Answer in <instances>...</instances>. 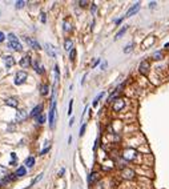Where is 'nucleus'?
Masks as SVG:
<instances>
[{
    "mask_svg": "<svg viewBox=\"0 0 169 189\" xmlns=\"http://www.w3.org/2000/svg\"><path fill=\"white\" fill-rule=\"evenodd\" d=\"M8 40H10V44H8V45H10V48L17 51V52H20V51L23 49L22 44H20V41L17 40V38H16L13 33H10V35H8Z\"/></svg>",
    "mask_w": 169,
    "mask_h": 189,
    "instance_id": "1",
    "label": "nucleus"
},
{
    "mask_svg": "<svg viewBox=\"0 0 169 189\" xmlns=\"http://www.w3.org/2000/svg\"><path fill=\"white\" fill-rule=\"evenodd\" d=\"M55 117H56V100H55V96H53L52 104H51V110H49V126L51 128L55 126Z\"/></svg>",
    "mask_w": 169,
    "mask_h": 189,
    "instance_id": "2",
    "label": "nucleus"
},
{
    "mask_svg": "<svg viewBox=\"0 0 169 189\" xmlns=\"http://www.w3.org/2000/svg\"><path fill=\"white\" fill-rule=\"evenodd\" d=\"M27 79H28L27 72H24V71H19V72L16 73V76H15V84L16 85H22V84H24Z\"/></svg>",
    "mask_w": 169,
    "mask_h": 189,
    "instance_id": "3",
    "label": "nucleus"
},
{
    "mask_svg": "<svg viewBox=\"0 0 169 189\" xmlns=\"http://www.w3.org/2000/svg\"><path fill=\"white\" fill-rule=\"evenodd\" d=\"M24 41L29 45V47L32 48V49H40V44H39V41L36 40V39H33V38H27V36H24Z\"/></svg>",
    "mask_w": 169,
    "mask_h": 189,
    "instance_id": "4",
    "label": "nucleus"
},
{
    "mask_svg": "<svg viewBox=\"0 0 169 189\" xmlns=\"http://www.w3.org/2000/svg\"><path fill=\"white\" fill-rule=\"evenodd\" d=\"M124 107H125V101L122 99H117V100L113 101V110L115 112H120Z\"/></svg>",
    "mask_w": 169,
    "mask_h": 189,
    "instance_id": "5",
    "label": "nucleus"
},
{
    "mask_svg": "<svg viewBox=\"0 0 169 189\" xmlns=\"http://www.w3.org/2000/svg\"><path fill=\"white\" fill-rule=\"evenodd\" d=\"M138 10H140V3H135L133 6L129 8L128 11H127V13H125V17H131V16H133L135 13H137L138 12Z\"/></svg>",
    "mask_w": 169,
    "mask_h": 189,
    "instance_id": "6",
    "label": "nucleus"
},
{
    "mask_svg": "<svg viewBox=\"0 0 169 189\" xmlns=\"http://www.w3.org/2000/svg\"><path fill=\"white\" fill-rule=\"evenodd\" d=\"M27 117H28V112L25 109H20V110H17V113H16V121H17V123L24 121Z\"/></svg>",
    "mask_w": 169,
    "mask_h": 189,
    "instance_id": "7",
    "label": "nucleus"
},
{
    "mask_svg": "<svg viewBox=\"0 0 169 189\" xmlns=\"http://www.w3.org/2000/svg\"><path fill=\"white\" fill-rule=\"evenodd\" d=\"M149 69H150V64L148 63V61H141L140 67H138V71H140V73H143V75H147Z\"/></svg>",
    "mask_w": 169,
    "mask_h": 189,
    "instance_id": "8",
    "label": "nucleus"
},
{
    "mask_svg": "<svg viewBox=\"0 0 169 189\" xmlns=\"http://www.w3.org/2000/svg\"><path fill=\"white\" fill-rule=\"evenodd\" d=\"M122 156H124V158H125V160L131 161V160H133V158L136 157V151H135V149H125Z\"/></svg>",
    "mask_w": 169,
    "mask_h": 189,
    "instance_id": "9",
    "label": "nucleus"
},
{
    "mask_svg": "<svg viewBox=\"0 0 169 189\" xmlns=\"http://www.w3.org/2000/svg\"><path fill=\"white\" fill-rule=\"evenodd\" d=\"M6 105H8V107H12V108H17V105H19V100L16 97H8L6 99Z\"/></svg>",
    "mask_w": 169,
    "mask_h": 189,
    "instance_id": "10",
    "label": "nucleus"
},
{
    "mask_svg": "<svg viewBox=\"0 0 169 189\" xmlns=\"http://www.w3.org/2000/svg\"><path fill=\"white\" fill-rule=\"evenodd\" d=\"M121 174H122V177L127 179V180H132L133 177H135V172H133L132 169H129V168H125V169L122 170Z\"/></svg>",
    "mask_w": 169,
    "mask_h": 189,
    "instance_id": "11",
    "label": "nucleus"
},
{
    "mask_svg": "<svg viewBox=\"0 0 169 189\" xmlns=\"http://www.w3.org/2000/svg\"><path fill=\"white\" fill-rule=\"evenodd\" d=\"M41 110H43V105H36V107L33 108V109L31 110V113H29V116L31 117H38L41 115Z\"/></svg>",
    "mask_w": 169,
    "mask_h": 189,
    "instance_id": "12",
    "label": "nucleus"
},
{
    "mask_svg": "<svg viewBox=\"0 0 169 189\" xmlns=\"http://www.w3.org/2000/svg\"><path fill=\"white\" fill-rule=\"evenodd\" d=\"M20 65L23 67V68H28L29 65H31V57L27 55V56H24L22 60H20Z\"/></svg>",
    "mask_w": 169,
    "mask_h": 189,
    "instance_id": "13",
    "label": "nucleus"
},
{
    "mask_svg": "<svg viewBox=\"0 0 169 189\" xmlns=\"http://www.w3.org/2000/svg\"><path fill=\"white\" fill-rule=\"evenodd\" d=\"M4 64H6L7 68H11V67L15 65V59L12 56H6L4 57Z\"/></svg>",
    "mask_w": 169,
    "mask_h": 189,
    "instance_id": "14",
    "label": "nucleus"
},
{
    "mask_svg": "<svg viewBox=\"0 0 169 189\" xmlns=\"http://www.w3.org/2000/svg\"><path fill=\"white\" fill-rule=\"evenodd\" d=\"M64 49L68 51V52H71L73 49V41L71 39H65V41H64Z\"/></svg>",
    "mask_w": 169,
    "mask_h": 189,
    "instance_id": "15",
    "label": "nucleus"
},
{
    "mask_svg": "<svg viewBox=\"0 0 169 189\" xmlns=\"http://www.w3.org/2000/svg\"><path fill=\"white\" fill-rule=\"evenodd\" d=\"M44 47H45V49H47V54L49 55L51 57H56V52L53 51V47H52V45L48 44V43H47V44L44 45Z\"/></svg>",
    "mask_w": 169,
    "mask_h": 189,
    "instance_id": "16",
    "label": "nucleus"
},
{
    "mask_svg": "<svg viewBox=\"0 0 169 189\" xmlns=\"http://www.w3.org/2000/svg\"><path fill=\"white\" fill-rule=\"evenodd\" d=\"M32 65H33L35 71H36V72H38V73H43V72H44V68L40 65V63H39V60H35Z\"/></svg>",
    "mask_w": 169,
    "mask_h": 189,
    "instance_id": "17",
    "label": "nucleus"
},
{
    "mask_svg": "<svg viewBox=\"0 0 169 189\" xmlns=\"http://www.w3.org/2000/svg\"><path fill=\"white\" fill-rule=\"evenodd\" d=\"M48 92H49V87H48L47 84H43V85H41V87H40V93L43 94V96H47Z\"/></svg>",
    "mask_w": 169,
    "mask_h": 189,
    "instance_id": "18",
    "label": "nucleus"
},
{
    "mask_svg": "<svg viewBox=\"0 0 169 189\" xmlns=\"http://www.w3.org/2000/svg\"><path fill=\"white\" fill-rule=\"evenodd\" d=\"M127 29H128V27H127V25H124V27H121V29H120V31L116 33V39H120V38H121V36H122V35H124V33H125V32H127Z\"/></svg>",
    "mask_w": 169,
    "mask_h": 189,
    "instance_id": "19",
    "label": "nucleus"
},
{
    "mask_svg": "<svg viewBox=\"0 0 169 189\" xmlns=\"http://www.w3.org/2000/svg\"><path fill=\"white\" fill-rule=\"evenodd\" d=\"M33 165H35V158L33 157H28L27 160H25V167L32 168Z\"/></svg>",
    "mask_w": 169,
    "mask_h": 189,
    "instance_id": "20",
    "label": "nucleus"
},
{
    "mask_svg": "<svg viewBox=\"0 0 169 189\" xmlns=\"http://www.w3.org/2000/svg\"><path fill=\"white\" fill-rule=\"evenodd\" d=\"M120 89H121V87H119V88H117L116 91H115V93H112V94L109 96V97H108V101H109V103H112V100H115V97H116L117 94L120 93Z\"/></svg>",
    "mask_w": 169,
    "mask_h": 189,
    "instance_id": "21",
    "label": "nucleus"
},
{
    "mask_svg": "<svg viewBox=\"0 0 169 189\" xmlns=\"http://www.w3.org/2000/svg\"><path fill=\"white\" fill-rule=\"evenodd\" d=\"M16 174H17V177H20V176H25V168H24V167L17 168V170H16Z\"/></svg>",
    "mask_w": 169,
    "mask_h": 189,
    "instance_id": "22",
    "label": "nucleus"
},
{
    "mask_svg": "<svg viewBox=\"0 0 169 189\" xmlns=\"http://www.w3.org/2000/svg\"><path fill=\"white\" fill-rule=\"evenodd\" d=\"M41 179H43V173H40V174H39V176H36V177H35V179L32 180V183H31V185H29V186H33L35 184H36V183H39V181H40Z\"/></svg>",
    "mask_w": 169,
    "mask_h": 189,
    "instance_id": "23",
    "label": "nucleus"
},
{
    "mask_svg": "<svg viewBox=\"0 0 169 189\" xmlns=\"http://www.w3.org/2000/svg\"><path fill=\"white\" fill-rule=\"evenodd\" d=\"M104 96V92H101L99 96H96V99L93 100V107H97V104H99V101H100V99Z\"/></svg>",
    "mask_w": 169,
    "mask_h": 189,
    "instance_id": "24",
    "label": "nucleus"
},
{
    "mask_svg": "<svg viewBox=\"0 0 169 189\" xmlns=\"http://www.w3.org/2000/svg\"><path fill=\"white\" fill-rule=\"evenodd\" d=\"M36 123L44 124V123H45V116H44V115H40V116H38V117H36Z\"/></svg>",
    "mask_w": 169,
    "mask_h": 189,
    "instance_id": "25",
    "label": "nucleus"
},
{
    "mask_svg": "<svg viewBox=\"0 0 169 189\" xmlns=\"http://www.w3.org/2000/svg\"><path fill=\"white\" fill-rule=\"evenodd\" d=\"M153 59L154 60H161V59H163V54H161L160 51H159V52H154V54H153Z\"/></svg>",
    "mask_w": 169,
    "mask_h": 189,
    "instance_id": "26",
    "label": "nucleus"
},
{
    "mask_svg": "<svg viewBox=\"0 0 169 189\" xmlns=\"http://www.w3.org/2000/svg\"><path fill=\"white\" fill-rule=\"evenodd\" d=\"M71 29H72V28H71V24H69L68 22H64V31H65V32H69Z\"/></svg>",
    "mask_w": 169,
    "mask_h": 189,
    "instance_id": "27",
    "label": "nucleus"
},
{
    "mask_svg": "<svg viewBox=\"0 0 169 189\" xmlns=\"http://www.w3.org/2000/svg\"><path fill=\"white\" fill-rule=\"evenodd\" d=\"M59 67H57V65H55V77H56V80H55V81H59Z\"/></svg>",
    "mask_w": 169,
    "mask_h": 189,
    "instance_id": "28",
    "label": "nucleus"
},
{
    "mask_svg": "<svg viewBox=\"0 0 169 189\" xmlns=\"http://www.w3.org/2000/svg\"><path fill=\"white\" fill-rule=\"evenodd\" d=\"M24 6H25V1H23V0H20V1H16V8H23Z\"/></svg>",
    "mask_w": 169,
    "mask_h": 189,
    "instance_id": "29",
    "label": "nucleus"
},
{
    "mask_svg": "<svg viewBox=\"0 0 169 189\" xmlns=\"http://www.w3.org/2000/svg\"><path fill=\"white\" fill-rule=\"evenodd\" d=\"M132 48H133V44H128L125 48H124V52H125V54H128V52H131V51H132Z\"/></svg>",
    "mask_w": 169,
    "mask_h": 189,
    "instance_id": "30",
    "label": "nucleus"
},
{
    "mask_svg": "<svg viewBox=\"0 0 169 189\" xmlns=\"http://www.w3.org/2000/svg\"><path fill=\"white\" fill-rule=\"evenodd\" d=\"M75 56H76V49L73 48V49L71 51V54H69V59H71V60H75Z\"/></svg>",
    "mask_w": 169,
    "mask_h": 189,
    "instance_id": "31",
    "label": "nucleus"
},
{
    "mask_svg": "<svg viewBox=\"0 0 169 189\" xmlns=\"http://www.w3.org/2000/svg\"><path fill=\"white\" fill-rule=\"evenodd\" d=\"M95 179H96V173H91V174H89V177H88V181H89V184H91L92 181H95Z\"/></svg>",
    "mask_w": 169,
    "mask_h": 189,
    "instance_id": "32",
    "label": "nucleus"
},
{
    "mask_svg": "<svg viewBox=\"0 0 169 189\" xmlns=\"http://www.w3.org/2000/svg\"><path fill=\"white\" fill-rule=\"evenodd\" d=\"M72 107H73V100L69 101V107H68V115L71 116V113H72Z\"/></svg>",
    "mask_w": 169,
    "mask_h": 189,
    "instance_id": "33",
    "label": "nucleus"
},
{
    "mask_svg": "<svg viewBox=\"0 0 169 189\" xmlns=\"http://www.w3.org/2000/svg\"><path fill=\"white\" fill-rule=\"evenodd\" d=\"M11 157H12V160H11L10 164H11V165H13V164L16 163V153H11Z\"/></svg>",
    "mask_w": 169,
    "mask_h": 189,
    "instance_id": "34",
    "label": "nucleus"
},
{
    "mask_svg": "<svg viewBox=\"0 0 169 189\" xmlns=\"http://www.w3.org/2000/svg\"><path fill=\"white\" fill-rule=\"evenodd\" d=\"M6 173H7V169L0 165V176H3V174H6Z\"/></svg>",
    "mask_w": 169,
    "mask_h": 189,
    "instance_id": "35",
    "label": "nucleus"
},
{
    "mask_svg": "<svg viewBox=\"0 0 169 189\" xmlns=\"http://www.w3.org/2000/svg\"><path fill=\"white\" fill-rule=\"evenodd\" d=\"M49 149H51V145H48L47 148H44L43 151L40 152V154H44V153H47V152H49Z\"/></svg>",
    "mask_w": 169,
    "mask_h": 189,
    "instance_id": "36",
    "label": "nucleus"
},
{
    "mask_svg": "<svg viewBox=\"0 0 169 189\" xmlns=\"http://www.w3.org/2000/svg\"><path fill=\"white\" fill-rule=\"evenodd\" d=\"M85 126H87V125H85V124H83V126L80 128V136L84 135V132H85Z\"/></svg>",
    "mask_w": 169,
    "mask_h": 189,
    "instance_id": "37",
    "label": "nucleus"
},
{
    "mask_svg": "<svg viewBox=\"0 0 169 189\" xmlns=\"http://www.w3.org/2000/svg\"><path fill=\"white\" fill-rule=\"evenodd\" d=\"M4 39H6L4 33H3V32H0V43H1V41H4Z\"/></svg>",
    "mask_w": 169,
    "mask_h": 189,
    "instance_id": "38",
    "label": "nucleus"
},
{
    "mask_svg": "<svg viewBox=\"0 0 169 189\" xmlns=\"http://www.w3.org/2000/svg\"><path fill=\"white\" fill-rule=\"evenodd\" d=\"M45 20H47V19H45V13H44V12H41V22H43V23H45Z\"/></svg>",
    "mask_w": 169,
    "mask_h": 189,
    "instance_id": "39",
    "label": "nucleus"
},
{
    "mask_svg": "<svg viewBox=\"0 0 169 189\" xmlns=\"http://www.w3.org/2000/svg\"><path fill=\"white\" fill-rule=\"evenodd\" d=\"M79 4H80L81 7H85L88 4V1H79Z\"/></svg>",
    "mask_w": 169,
    "mask_h": 189,
    "instance_id": "40",
    "label": "nucleus"
},
{
    "mask_svg": "<svg viewBox=\"0 0 169 189\" xmlns=\"http://www.w3.org/2000/svg\"><path fill=\"white\" fill-rule=\"evenodd\" d=\"M91 11H92V12H96V6H95V4H92V8H91Z\"/></svg>",
    "mask_w": 169,
    "mask_h": 189,
    "instance_id": "41",
    "label": "nucleus"
},
{
    "mask_svg": "<svg viewBox=\"0 0 169 189\" xmlns=\"http://www.w3.org/2000/svg\"><path fill=\"white\" fill-rule=\"evenodd\" d=\"M99 63H100V59H97V60H96V61H95V64H93V67H96V65H97V64H99Z\"/></svg>",
    "mask_w": 169,
    "mask_h": 189,
    "instance_id": "42",
    "label": "nucleus"
},
{
    "mask_svg": "<svg viewBox=\"0 0 169 189\" xmlns=\"http://www.w3.org/2000/svg\"><path fill=\"white\" fill-rule=\"evenodd\" d=\"M154 6H156V3H154V1H152V3H149V7H152V8H153Z\"/></svg>",
    "mask_w": 169,
    "mask_h": 189,
    "instance_id": "43",
    "label": "nucleus"
},
{
    "mask_svg": "<svg viewBox=\"0 0 169 189\" xmlns=\"http://www.w3.org/2000/svg\"><path fill=\"white\" fill-rule=\"evenodd\" d=\"M105 67H106V63H103V64H101V69H104Z\"/></svg>",
    "mask_w": 169,
    "mask_h": 189,
    "instance_id": "44",
    "label": "nucleus"
},
{
    "mask_svg": "<svg viewBox=\"0 0 169 189\" xmlns=\"http://www.w3.org/2000/svg\"><path fill=\"white\" fill-rule=\"evenodd\" d=\"M73 121H75V120H73V117H72V119H71V121H69V125H73Z\"/></svg>",
    "mask_w": 169,
    "mask_h": 189,
    "instance_id": "45",
    "label": "nucleus"
},
{
    "mask_svg": "<svg viewBox=\"0 0 169 189\" xmlns=\"http://www.w3.org/2000/svg\"><path fill=\"white\" fill-rule=\"evenodd\" d=\"M169 47V43H166V44H165V48H168Z\"/></svg>",
    "mask_w": 169,
    "mask_h": 189,
    "instance_id": "46",
    "label": "nucleus"
}]
</instances>
